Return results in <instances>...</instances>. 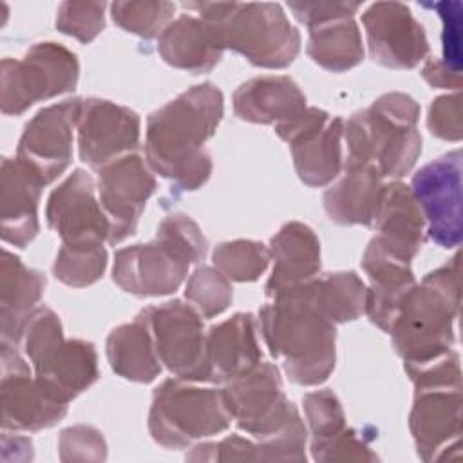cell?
<instances>
[{"label": "cell", "mask_w": 463, "mask_h": 463, "mask_svg": "<svg viewBox=\"0 0 463 463\" xmlns=\"http://www.w3.org/2000/svg\"><path fill=\"white\" fill-rule=\"evenodd\" d=\"M222 114V92L208 81L152 112L145 136L148 166L181 190L201 188L213 168L204 143L213 136Z\"/></svg>", "instance_id": "1"}, {"label": "cell", "mask_w": 463, "mask_h": 463, "mask_svg": "<svg viewBox=\"0 0 463 463\" xmlns=\"http://www.w3.org/2000/svg\"><path fill=\"white\" fill-rule=\"evenodd\" d=\"M262 338L289 380L318 385L327 380L336 360V329L297 286L271 298L259 311Z\"/></svg>", "instance_id": "2"}, {"label": "cell", "mask_w": 463, "mask_h": 463, "mask_svg": "<svg viewBox=\"0 0 463 463\" xmlns=\"http://www.w3.org/2000/svg\"><path fill=\"white\" fill-rule=\"evenodd\" d=\"M459 313V255L427 273L405 295L389 335L403 365L430 362L454 345Z\"/></svg>", "instance_id": "3"}, {"label": "cell", "mask_w": 463, "mask_h": 463, "mask_svg": "<svg viewBox=\"0 0 463 463\" xmlns=\"http://www.w3.org/2000/svg\"><path fill=\"white\" fill-rule=\"evenodd\" d=\"M206 250L197 222L184 213H170L159 222L154 241L116 251L112 279L137 297L170 295L184 282L188 268L204 259Z\"/></svg>", "instance_id": "4"}, {"label": "cell", "mask_w": 463, "mask_h": 463, "mask_svg": "<svg viewBox=\"0 0 463 463\" xmlns=\"http://www.w3.org/2000/svg\"><path fill=\"white\" fill-rule=\"evenodd\" d=\"M183 7L213 29L222 49L242 54L255 67L284 69L300 52V34L279 4L194 2Z\"/></svg>", "instance_id": "5"}, {"label": "cell", "mask_w": 463, "mask_h": 463, "mask_svg": "<svg viewBox=\"0 0 463 463\" xmlns=\"http://www.w3.org/2000/svg\"><path fill=\"white\" fill-rule=\"evenodd\" d=\"M420 105L403 92L382 94L371 107L344 121L347 157L371 163L382 177L398 179L421 154Z\"/></svg>", "instance_id": "6"}, {"label": "cell", "mask_w": 463, "mask_h": 463, "mask_svg": "<svg viewBox=\"0 0 463 463\" xmlns=\"http://www.w3.org/2000/svg\"><path fill=\"white\" fill-rule=\"evenodd\" d=\"M20 342L36 380L58 402L69 405L99 376L94 345L78 338L65 340L60 317L49 307L31 313Z\"/></svg>", "instance_id": "7"}, {"label": "cell", "mask_w": 463, "mask_h": 463, "mask_svg": "<svg viewBox=\"0 0 463 463\" xmlns=\"http://www.w3.org/2000/svg\"><path fill=\"white\" fill-rule=\"evenodd\" d=\"M232 416L221 389H204L179 378L165 380L152 396L148 430L165 449H186L192 443L224 432Z\"/></svg>", "instance_id": "8"}, {"label": "cell", "mask_w": 463, "mask_h": 463, "mask_svg": "<svg viewBox=\"0 0 463 463\" xmlns=\"http://www.w3.org/2000/svg\"><path fill=\"white\" fill-rule=\"evenodd\" d=\"M80 63L72 51L56 42L34 43L22 60H2L0 109L5 116L24 114L36 101L74 90Z\"/></svg>", "instance_id": "9"}, {"label": "cell", "mask_w": 463, "mask_h": 463, "mask_svg": "<svg viewBox=\"0 0 463 463\" xmlns=\"http://www.w3.org/2000/svg\"><path fill=\"white\" fill-rule=\"evenodd\" d=\"M137 318L146 324L161 364L175 378L210 382L203 317L194 306L175 298L145 307Z\"/></svg>", "instance_id": "10"}, {"label": "cell", "mask_w": 463, "mask_h": 463, "mask_svg": "<svg viewBox=\"0 0 463 463\" xmlns=\"http://www.w3.org/2000/svg\"><path fill=\"white\" fill-rule=\"evenodd\" d=\"M275 132L289 145L297 175L304 184L320 188L340 175L344 165L342 118L306 107L295 118L275 125Z\"/></svg>", "instance_id": "11"}, {"label": "cell", "mask_w": 463, "mask_h": 463, "mask_svg": "<svg viewBox=\"0 0 463 463\" xmlns=\"http://www.w3.org/2000/svg\"><path fill=\"white\" fill-rule=\"evenodd\" d=\"M80 107V98L49 105L38 110L22 132L14 159L42 186L52 183L71 165Z\"/></svg>", "instance_id": "12"}, {"label": "cell", "mask_w": 463, "mask_h": 463, "mask_svg": "<svg viewBox=\"0 0 463 463\" xmlns=\"http://www.w3.org/2000/svg\"><path fill=\"white\" fill-rule=\"evenodd\" d=\"M221 391L232 420L242 432L257 439L282 429L297 409L282 391L279 369L266 362L228 380Z\"/></svg>", "instance_id": "13"}, {"label": "cell", "mask_w": 463, "mask_h": 463, "mask_svg": "<svg viewBox=\"0 0 463 463\" xmlns=\"http://www.w3.org/2000/svg\"><path fill=\"white\" fill-rule=\"evenodd\" d=\"M411 190L427 222V235L441 248L461 242V150H452L421 166Z\"/></svg>", "instance_id": "14"}, {"label": "cell", "mask_w": 463, "mask_h": 463, "mask_svg": "<svg viewBox=\"0 0 463 463\" xmlns=\"http://www.w3.org/2000/svg\"><path fill=\"white\" fill-rule=\"evenodd\" d=\"M2 429L34 432L56 425L67 403L52 398L31 373L16 345L2 342Z\"/></svg>", "instance_id": "15"}, {"label": "cell", "mask_w": 463, "mask_h": 463, "mask_svg": "<svg viewBox=\"0 0 463 463\" xmlns=\"http://www.w3.org/2000/svg\"><path fill=\"white\" fill-rule=\"evenodd\" d=\"M156 186L152 168L134 152L99 168L98 194L110 226L109 244H118L136 232Z\"/></svg>", "instance_id": "16"}, {"label": "cell", "mask_w": 463, "mask_h": 463, "mask_svg": "<svg viewBox=\"0 0 463 463\" xmlns=\"http://www.w3.org/2000/svg\"><path fill=\"white\" fill-rule=\"evenodd\" d=\"M90 174L76 168L49 195L45 219L61 244L101 246L109 242V219L94 195Z\"/></svg>", "instance_id": "17"}, {"label": "cell", "mask_w": 463, "mask_h": 463, "mask_svg": "<svg viewBox=\"0 0 463 463\" xmlns=\"http://www.w3.org/2000/svg\"><path fill=\"white\" fill-rule=\"evenodd\" d=\"M371 58L387 69H414L429 54L423 25L400 2H376L362 16Z\"/></svg>", "instance_id": "18"}, {"label": "cell", "mask_w": 463, "mask_h": 463, "mask_svg": "<svg viewBox=\"0 0 463 463\" xmlns=\"http://www.w3.org/2000/svg\"><path fill=\"white\" fill-rule=\"evenodd\" d=\"M76 128L80 159L99 170L137 146L141 121L128 107L101 98H85Z\"/></svg>", "instance_id": "19"}, {"label": "cell", "mask_w": 463, "mask_h": 463, "mask_svg": "<svg viewBox=\"0 0 463 463\" xmlns=\"http://www.w3.org/2000/svg\"><path fill=\"white\" fill-rule=\"evenodd\" d=\"M409 429L420 459H445L449 449H459L461 389H418Z\"/></svg>", "instance_id": "20"}, {"label": "cell", "mask_w": 463, "mask_h": 463, "mask_svg": "<svg viewBox=\"0 0 463 463\" xmlns=\"http://www.w3.org/2000/svg\"><path fill=\"white\" fill-rule=\"evenodd\" d=\"M371 226L378 232L374 237L396 257L411 262L427 239V222L421 208L411 190L402 181H391L382 186Z\"/></svg>", "instance_id": "21"}, {"label": "cell", "mask_w": 463, "mask_h": 463, "mask_svg": "<svg viewBox=\"0 0 463 463\" xmlns=\"http://www.w3.org/2000/svg\"><path fill=\"white\" fill-rule=\"evenodd\" d=\"M362 268L371 282L365 295V315L374 326L389 333L405 295L416 284L411 262L396 257L373 237L364 251Z\"/></svg>", "instance_id": "22"}, {"label": "cell", "mask_w": 463, "mask_h": 463, "mask_svg": "<svg viewBox=\"0 0 463 463\" xmlns=\"http://www.w3.org/2000/svg\"><path fill=\"white\" fill-rule=\"evenodd\" d=\"M273 269L266 282V295L275 298L320 271V242L315 232L298 221L284 224L269 242Z\"/></svg>", "instance_id": "23"}, {"label": "cell", "mask_w": 463, "mask_h": 463, "mask_svg": "<svg viewBox=\"0 0 463 463\" xmlns=\"http://www.w3.org/2000/svg\"><path fill=\"white\" fill-rule=\"evenodd\" d=\"M206 358L210 382L226 383L262 360L251 313H235L206 333Z\"/></svg>", "instance_id": "24"}, {"label": "cell", "mask_w": 463, "mask_h": 463, "mask_svg": "<svg viewBox=\"0 0 463 463\" xmlns=\"http://www.w3.org/2000/svg\"><path fill=\"white\" fill-rule=\"evenodd\" d=\"M42 184L31 177L16 159L4 157L0 177L2 241L25 248L38 233V203Z\"/></svg>", "instance_id": "25"}, {"label": "cell", "mask_w": 463, "mask_h": 463, "mask_svg": "<svg viewBox=\"0 0 463 463\" xmlns=\"http://www.w3.org/2000/svg\"><path fill=\"white\" fill-rule=\"evenodd\" d=\"M306 109V96L289 76H259L233 92L239 119L260 125L284 123Z\"/></svg>", "instance_id": "26"}, {"label": "cell", "mask_w": 463, "mask_h": 463, "mask_svg": "<svg viewBox=\"0 0 463 463\" xmlns=\"http://www.w3.org/2000/svg\"><path fill=\"white\" fill-rule=\"evenodd\" d=\"M342 170V177L324 194L327 217L336 224L371 226L383 177L374 165L351 157H345Z\"/></svg>", "instance_id": "27"}, {"label": "cell", "mask_w": 463, "mask_h": 463, "mask_svg": "<svg viewBox=\"0 0 463 463\" xmlns=\"http://www.w3.org/2000/svg\"><path fill=\"white\" fill-rule=\"evenodd\" d=\"M157 52L175 69L203 74L210 72L221 61L224 49L204 20L181 14L159 34Z\"/></svg>", "instance_id": "28"}, {"label": "cell", "mask_w": 463, "mask_h": 463, "mask_svg": "<svg viewBox=\"0 0 463 463\" xmlns=\"http://www.w3.org/2000/svg\"><path fill=\"white\" fill-rule=\"evenodd\" d=\"M45 289V277L27 268L14 253L4 250L0 262L2 342L16 345L24 327Z\"/></svg>", "instance_id": "29"}, {"label": "cell", "mask_w": 463, "mask_h": 463, "mask_svg": "<svg viewBox=\"0 0 463 463\" xmlns=\"http://www.w3.org/2000/svg\"><path fill=\"white\" fill-rule=\"evenodd\" d=\"M107 358L116 374L137 383H150L161 374L152 335L143 320L121 324L107 338Z\"/></svg>", "instance_id": "30"}, {"label": "cell", "mask_w": 463, "mask_h": 463, "mask_svg": "<svg viewBox=\"0 0 463 463\" xmlns=\"http://www.w3.org/2000/svg\"><path fill=\"white\" fill-rule=\"evenodd\" d=\"M300 286L313 306L333 324L353 322L365 313L367 286L354 271L317 275Z\"/></svg>", "instance_id": "31"}, {"label": "cell", "mask_w": 463, "mask_h": 463, "mask_svg": "<svg viewBox=\"0 0 463 463\" xmlns=\"http://www.w3.org/2000/svg\"><path fill=\"white\" fill-rule=\"evenodd\" d=\"M307 56L326 71L344 72L364 60V43L354 18L309 29Z\"/></svg>", "instance_id": "32"}, {"label": "cell", "mask_w": 463, "mask_h": 463, "mask_svg": "<svg viewBox=\"0 0 463 463\" xmlns=\"http://www.w3.org/2000/svg\"><path fill=\"white\" fill-rule=\"evenodd\" d=\"M269 250L257 241L237 239L215 246L212 253L213 266L230 280L253 282L269 264Z\"/></svg>", "instance_id": "33"}, {"label": "cell", "mask_w": 463, "mask_h": 463, "mask_svg": "<svg viewBox=\"0 0 463 463\" xmlns=\"http://www.w3.org/2000/svg\"><path fill=\"white\" fill-rule=\"evenodd\" d=\"M107 268L105 246H67L61 244L52 264L54 277L65 286L85 288L94 284Z\"/></svg>", "instance_id": "34"}, {"label": "cell", "mask_w": 463, "mask_h": 463, "mask_svg": "<svg viewBox=\"0 0 463 463\" xmlns=\"http://www.w3.org/2000/svg\"><path fill=\"white\" fill-rule=\"evenodd\" d=\"M174 11V4L156 0L114 2L110 5V16L116 25L146 40L163 33V29L170 24Z\"/></svg>", "instance_id": "35"}, {"label": "cell", "mask_w": 463, "mask_h": 463, "mask_svg": "<svg viewBox=\"0 0 463 463\" xmlns=\"http://www.w3.org/2000/svg\"><path fill=\"white\" fill-rule=\"evenodd\" d=\"M184 297L203 318H213L232 304L233 288L215 266H199L186 282Z\"/></svg>", "instance_id": "36"}, {"label": "cell", "mask_w": 463, "mask_h": 463, "mask_svg": "<svg viewBox=\"0 0 463 463\" xmlns=\"http://www.w3.org/2000/svg\"><path fill=\"white\" fill-rule=\"evenodd\" d=\"M307 430L311 434V449H317L345 429L344 409L333 391L322 389L304 394L302 398Z\"/></svg>", "instance_id": "37"}, {"label": "cell", "mask_w": 463, "mask_h": 463, "mask_svg": "<svg viewBox=\"0 0 463 463\" xmlns=\"http://www.w3.org/2000/svg\"><path fill=\"white\" fill-rule=\"evenodd\" d=\"M307 427L295 409L275 434L257 441V461H306Z\"/></svg>", "instance_id": "38"}, {"label": "cell", "mask_w": 463, "mask_h": 463, "mask_svg": "<svg viewBox=\"0 0 463 463\" xmlns=\"http://www.w3.org/2000/svg\"><path fill=\"white\" fill-rule=\"evenodd\" d=\"M105 2H63L58 7L56 27L81 43H90L105 27Z\"/></svg>", "instance_id": "39"}, {"label": "cell", "mask_w": 463, "mask_h": 463, "mask_svg": "<svg viewBox=\"0 0 463 463\" xmlns=\"http://www.w3.org/2000/svg\"><path fill=\"white\" fill-rule=\"evenodd\" d=\"M414 389H461L459 354L449 351L430 362L418 365H403Z\"/></svg>", "instance_id": "40"}, {"label": "cell", "mask_w": 463, "mask_h": 463, "mask_svg": "<svg viewBox=\"0 0 463 463\" xmlns=\"http://www.w3.org/2000/svg\"><path fill=\"white\" fill-rule=\"evenodd\" d=\"M58 452L61 461H103L107 458V443L98 429L74 425L61 430Z\"/></svg>", "instance_id": "41"}, {"label": "cell", "mask_w": 463, "mask_h": 463, "mask_svg": "<svg viewBox=\"0 0 463 463\" xmlns=\"http://www.w3.org/2000/svg\"><path fill=\"white\" fill-rule=\"evenodd\" d=\"M427 127L432 136L445 141L461 139V94H445L430 103Z\"/></svg>", "instance_id": "42"}, {"label": "cell", "mask_w": 463, "mask_h": 463, "mask_svg": "<svg viewBox=\"0 0 463 463\" xmlns=\"http://www.w3.org/2000/svg\"><path fill=\"white\" fill-rule=\"evenodd\" d=\"M315 461H374L378 456L369 449V445L358 438L356 430L344 429L338 436L327 443L311 449Z\"/></svg>", "instance_id": "43"}, {"label": "cell", "mask_w": 463, "mask_h": 463, "mask_svg": "<svg viewBox=\"0 0 463 463\" xmlns=\"http://www.w3.org/2000/svg\"><path fill=\"white\" fill-rule=\"evenodd\" d=\"M289 11L298 22L315 29L336 20L353 18L360 9L358 2H288Z\"/></svg>", "instance_id": "44"}, {"label": "cell", "mask_w": 463, "mask_h": 463, "mask_svg": "<svg viewBox=\"0 0 463 463\" xmlns=\"http://www.w3.org/2000/svg\"><path fill=\"white\" fill-rule=\"evenodd\" d=\"M421 76L425 78V81L429 85L438 87V89L459 90V87H461V74H456V72L449 71L447 67H443L438 58L425 61V65L421 69Z\"/></svg>", "instance_id": "45"}, {"label": "cell", "mask_w": 463, "mask_h": 463, "mask_svg": "<svg viewBox=\"0 0 463 463\" xmlns=\"http://www.w3.org/2000/svg\"><path fill=\"white\" fill-rule=\"evenodd\" d=\"M11 443L13 447H9L7 441H2V461H27V459H33V443L29 438H24V436H9V434H4Z\"/></svg>", "instance_id": "46"}]
</instances>
